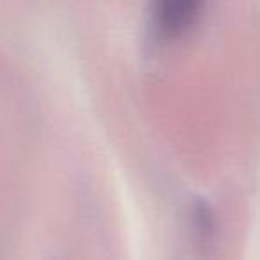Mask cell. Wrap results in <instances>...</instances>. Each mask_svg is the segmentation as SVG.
<instances>
[{
  "mask_svg": "<svg viewBox=\"0 0 260 260\" xmlns=\"http://www.w3.org/2000/svg\"><path fill=\"white\" fill-rule=\"evenodd\" d=\"M192 15H194V4H191V2H182V4L171 2V4L162 6V9H160V25L166 30L182 29L192 18Z\"/></svg>",
  "mask_w": 260,
  "mask_h": 260,
  "instance_id": "6da1fadb",
  "label": "cell"
}]
</instances>
